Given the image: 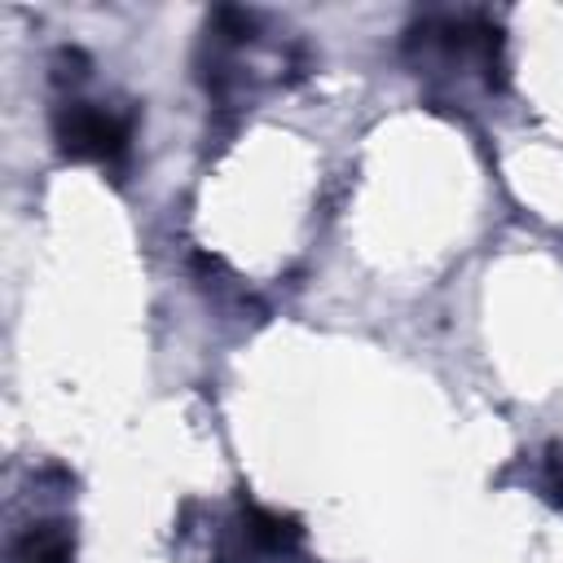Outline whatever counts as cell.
<instances>
[{
	"instance_id": "3",
	"label": "cell",
	"mask_w": 563,
	"mask_h": 563,
	"mask_svg": "<svg viewBox=\"0 0 563 563\" xmlns=\"http://www.w3.org/2000/svg\"><path fill=\"white\" fill-rule=\"evenodd\" d=\"M246 537H251L260 550H286V545L299 541V523L286 519V515H273V510L251 506V510H246Z\"/></svg>"
},
{
	"instance_id": "2",
	"label": "cell",
	"mask_w": 563,
	"mask_h": 563,
	"mask_svg": "<svg viewBox=\"0 0 563 563\" xmlns=\"http://www.w3.org/2000/svg\"><path fill=\"white\" fill-rule=\"evenodd\" d=\"M13 563H75V537L66 523H31L13 541Z\"/></svg>"
},
{
	"instance_id": "1",
	"label": "cell",
	"mask_w": 563,
	"mask_h": 563,
	"mask_svg": "<svg viewBox=\"0 0 563 563\" xmlns=\"http://www.w3.org/2000/svg\"><path fill=\"white\" fill-rule=\"evenodd\" d=\"M53 136L62 154L88 158V163H114L128 154V119L92 106V101H66L53 114Z\"/></svg>"
}]
</instances>
